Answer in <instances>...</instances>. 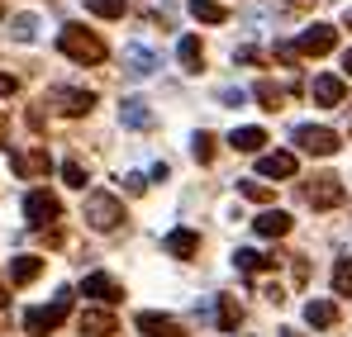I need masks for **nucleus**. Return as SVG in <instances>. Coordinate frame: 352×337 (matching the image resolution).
I'll return each instance as SVG.
<instances>
[{
  "mask_svg": "<svg viewBox=\"0 0 352 337\" xmlns=\"http://www.w3.org/2000/svg\"><path fill=\"white\" fill-rule=\"evenodd\" d=\"M238 323H243V304L234 294H219V333H238Z\"/></svg>",
  "mask_w": 352,
  "mask_h": 337,
  "instance_id": "nucleus-23",
  "label": "nucleus"
},
{
  "mask_svg": "<svg viewBox=\"0 0 352 337\" xmlns=\"http://www.w3.org/2000/svg\"><path fill=\"white\" fill-rule=\"evenodd\" d=\"M333 290H338V294H352V257H338V266H333Z\"/></svg>",
  "mask_w": 352,
  "mask_h": 337,
  "instance_id": "nucleus-30",
  "label": "nucleus"
},
{
  "mask_svg": "<svg viewBox=\"0 0 352 337\" xmlns=\"http://www.w3.org/2000/svg\"><path fill=\"white\" fill-rule=\"evenodd\" d=\"M124 190H129V195H143V190H148V176H143V171H129V176H124Z\"/></svg>",
  "mask_w": 352,
  "mask_h": 337,
  "instance_id": "nucleus-33",
  "label": "nucleus"
},
{
  "mask_svg": "<svg viewBox=\"0 0 352 337\" xmlns=\"http://www.w3.org/2000/svg\"><path fill=\"white\" fill-rule=\"evenodd\" d=\"M234 266H238V271H248V276H257V271H272V266H281V252H257V247H238V252H234Z\"/></svg>",
  "mask_w": 352,
  "mask_h": 337,
  "instance_id": "nucleus-9",
  "label": "nucleus"
},
{
  "mask_svg": "<svg viewBox=\"0 0 352 337\" xmlns=\"http://www.w3.org/2000/svg\"><path fill=\"white\" fill-rule=\"evenodd\" d=\"M10 34H14L19 43H34V38H38V19H34V14H14V19H10Z\"/></svg>",
  "mask_w": 352,
  "mask_h": 337,
  "instance_id": "nucleus-27",
  "label": "nucleus"
},
{
  "mask_svg": "<svg viewBox=\"0 0 352 337\" xmlns=\"http://www.w3.org/2000/svg\"><path fill=\"white\" fill-rule=\"evenodd\" d=\"M309 95H314L319 105H343V95H348V81H343V76H314Z\"/></svg>",
  "mask_w": 352,
  "mask_h": 337,
  "instance_id": "nucleus-17",
  "label": "nucleus"
},
{
  "mask_svg": "<svg viewBox=\"0 0 352 337\" xmlns=\"http://www.w3.org/2000/svg\"><path fill=\"white\" fill-rule=\"evenodd\" d=\"M10 167L19 171L24 181H34V176H43V171L53 167V162H48V152H43V148H29V152H10Z\"/></svg>",
  "mask_w": 352,
  "mask_h": 337,
  "instance_id": "nucleus-12",
  "label": "nucleus"
},
{
  "mask_svg": "<svg viewBox=\"0 0 352 337\" xmlns=\"http://www.w3.org/2000/svg\"><path fill=\"white\" fill-rule=\"evenodd\" d=\"M257 176H267V181L295 176V152H262V157H257Z\"/></svg>",
  "mask_w": 352,
  "mask_h": 337,
  "instance_id": "nucleus-11",
  "label": "nucleus"
},
{
  "mask_svg": "<svg viewBox=\"0 0 352 337\" xmlns=\"http://www.w3.org/2000/svg\"><path fill=\"white\" fill-rule=\"evenodd\" d=\"M81 294H91L96 304H119V299H124V290H119V285L110 281V276H100V271L81 281Z\"/></svg>",
  "mask_w": 352,
  "mask_h": 337,
  "instance_id": "nucleus-14",
  "label": "nucleus"
},
{
  "mask_svg": "<svg viewBox=\"0 0 352 337\" xmlns=\"http://www.w3.org/2000/svg\"><path fill=\"white\" fill-rule=\"evenodd\" d=\"M86 10H91V14H100V19H124V10H129V5H124V0H86Z\"/></svg>",
  "mask_w": 352,
  "mask_h": 337,
  "instance_id": "nucleus-29",
  "label": "nucleus"
},
{
  "mask_svg": "<svg viewBox=\"0 0 352 337\" xmlns=\"http://www.w3.org/2000/svg\"><path fill=\"white\" fill-rule=\"evenodd\" d=\"M53 105H58L62 114H72V119H81V114H91L96 95H91V91H76V86H58V91H53Z\"/></svg>",
  "mask_w": 352,
  "mask_h": 337,
  "instance_id": "nucleus-8",
  "label": "nucleus"
},
{
  "mask_svg": "<svg viewBox=\"0 0 352 337\" xmlns=\"http://www.w3.org/2000/svg\"><path fill=\"white\" fill-rule=\"evenodd\" d=\"M133 328H138V337H181L176 318H167V314H138Z\"/></svg>",
  "mask_w": 352,
  "mask_h": 337,
  "instance_id": "nucleus-15",
  "label": "nucleus"
},
{
  "mask_svg": "<svg viewBox=\"0 0 352 337\" xmlns=\"http://www.w3.org/2000/svg\"><path fill=\"white\" fill-rule=\"evenodd\" d=\"M43 276V257H14L10 262V281L14 285H29V281H38Z\"/></svg>",
  "mask_w": 352,
  "mask_h": 337,
  "instance_id": "nucleus-21",
  "label": "nucleus"
},
{
  "mask_svg": "<svg viewBox=\"0 0 352 337\" xmlns=\"http://www.w3.org/2000/svg\"><path fill=\"white\" fill-rule=\"evenodd\" d=\"M58 48L72 62H81V67H96V62H105V38L100 34H91V29H81V24H67L58 34Z\"/></svg>",
  "mask_w": 352,
  "mask_h": 337,
  "instance_id": "nucleus-1",
  "label": "nucleus"
},
{
  "mask_svg": "<svg viewBox=\"0 0 352 337\" xmlns=\"http://www.w3.org/2000/svg\"><path fill=\"white\" fill-rule=\"evenodd\" d=\"M333 43H338V29H333V24H309V29L295 38V53L324 57V53H333Z\"/></svg>",
  "mask_w": 352,
  "mask_h": 337,
  "instance_id": "nucleus-7",
  "label": "nucleus"
},
{
  "mask_svg": "<svg viewBox=\"0 0 352 337\" xmlns=\"http://www.w3.org/2000/svg\"><path fill=\"white\" fill-rule=\"evenodd\" d=\"M348 29H352V10H348Z\"/></svg>",
  "mask_w": 352,
  "mask_h": 337,
  "instance_id": "nucleus-39",
  "label": "nucleus"
},
{
  "mask_svg": "<svg viewBox=\"0 0 352 337\" xmlns=\"http://www.w3.org/2000/svg\"><path fill=\"white\" fill-rule=\"evenodd\" d=\"M252 95L262 100V110H281V105H286V91H281V86H272V81H257V86H252Z\"/></svg>",
  "mask_w": 352,
  "mask_h": 337,
  "instance_id": "nucleus-26",
  "label": "nucleus"
},
{
  "mask_svg": "<svg viewBox=\"0 0 352 337\" xmlns=\"http://www.w3.org/2000/svg\"><path fill=\"white\" fill-rule=\"evenodd\" d=\"M295 148L309 152V157H333V152H338V133H333V128L300 124V128H295Z\"/></svg>",
  "mask_w": 352,
  "mask_h": 337,
  "instance_id": "nucleus-6",
  "label": "nucleus"
},
{
  "mask_svg": "<svg viewBox=\"0 0 352 337\" xmlns=\"http://www.w3.org/2000/svg\"><path fill=\"white\" fill-rule=\"evenodd\" d=\"M124 71H129V76H138V81H143V76H153V71H157V53H153V48H143V43H129V48H124Z\"/></svg>",
  "mask_w": 352,
  "mask_h": 337,
  "instance_id": "nucleus-10",
  "label": "nucleus"
},
{
  "mask_svg": "<svg viewBox=\"0 0 352 337\" xmlns=\"http://www.w3.org/2000/svg\"><path fill=\"white\" fill-rule=\"evenodd\" d=\"M343 76H352V48L343 53Z\"/></svg>",
  "mask_w": 352,
  "mask_h": 337,
  "instance_id": "nucleus-37",
  "label": "nucleus"
},
{
  "mask_svg": "<svg viewBox=\"0 0 352 337\" xmlns=\"http://www.w3.org/2000/svg\"><path fill=\"white\" fill-rule=\"evenodd\" d=\"M343 200H348L343 176H314V181L305 185V205H314V209H338Z\"/></svg>",
  "mask_w": 352,
  "mask_h": 337,
  "instance_id": "nucleus-4",
  "label": "nucleus"
},
{
  "mask_svg": "<svg viewBox=\"0 0 352 337\" xmlns=\"http://www.w3.org/2000/svg\"><path fill=\"white\" fill-rule=\"evenodd\" d=\"M262 143H267L262 128H234V133H229V148H234V152H262Z\"/></svg>",
  "mask_w": 352,
  "mask_h": 337,
  "instance_id": "nucleus-22",
  "label": "nucleus"
},
{
  "mask_svg": "<svg viewBox=\"0 0 352 337\" xmlns=\"http://www.w3.org/2000/svg\"><path fill=\"white\" fill-rule=\"evenodd\" d=\"M14 91H19V81L14 76H0V95H14Z\"/></svg>",
  "mask_w": 352,
  "mask_h": 337,
  "instance_id": "nucleus-36",
  "label": "nucleus"
},
{
  "mask_svg": "<svg viewBox=\"0 0 352 337\" xmlns=\"http://www.w3.org/2000/svg\"><path fill=\"white\" fill-rule=\"evenodd\" d=\"M119 119H124V128H153V110H148V100H138V95H129V100L119 105Z\"/></svg>",
  "mask_w": 352,
  "mask_h": 337,
  "instance_id": "nucleus-19",
  "label": "nucleus"
},
{
  "mask_svg": "<svg viewBox=\"0 0 352 337\" xmlns=\"http://www.w3.org/2000/svg\"><path fill=\"white\" fill-rule=\"evenodd\" d=\"M76 328H81L86 337H115L119 333L115 314H105V309H86V314L76 318Z\"/></svg>",
  "mask_w": 352,
  "mask_h": 337,
  "instance_id": "nucleus-13",
  "label": "nucleus"
},
{
  "mask_svg": "<svg viewBox=\"0 0 352 337\" xmlns=\"http://www.w3.org/2000/svg\"><path fill=\"white\" fill-rule=\"evenodd\" d=\"M62 181H67L72 190H86V167H81V162H62Z\"/></svg>",
  "mask_w": 352,
  "mask_h": 337,
  "instance_id": "nucleus-31",
  "label": "nucleus"
},
{
  "mask_svg": "<svg viewBox=\"0 0 352 337\" xmlns=\"http://www.w3.org/2000/svg\"><path fill=\"white\" fill-rule=\"evenodd\" d=\"M190 14H195L200 24H224V19H229V10H224L219 0H190Z\"/></svg>",
  "mask_w": 352,
  "mask_h": 337,
  "instance_id": "nucleus-25",
  "label": "nucleus"
},
{
  "mask_svg": "<svg viewBox=\"0 0 352 337\" xmlns=\"http://www.w3.org/2000/svg\"><path fill=\"white\" fill-rule=\"evenodd\" d=\"M272 53H276V62H295V57H300V53H295V43H276Z\"/></svg>",
  "mask_w": 352,
  "mask_h": 337,
  "instance_id": "nucleus-35",
  "label": "nucleus"
},
{
  "mask_svg": "<svg viewBox=\"0 0 352 337\" xmlns=\"http://www.w3.org/2000/svg\"><path fill=\"white\" fill-rule=\"evenodd\" d=\"M24 219L34 228H53L62 219L58 195H53V190H29V195H24Z\"/></svg>",
  "mask_w": 352,
  "mask_h": 337,
  "instance_id": "nucleus-5",
  "label": "nucleus"
},
{
  "mask_svg": "<svg viewBox=\"0 0 352 337\" xmlns=\"http://www.w3.org/2000/svg\"><path fill=\"white\" fill-rule=\"evenodd\" d=\"M238 195H248V200H257V205H267V200H272V190H267L262 181H243V185H238Z\"/></svg>",
  "mask_w": 352,
  "mask_h": 337,
  "instance_id": "nucleus-32",
  "label": "nucleus"
},
{
  "mask_svg": "<svg viewBox=\"0 0 352 337\" xmlns=\"http://www.w3.org/2000/svg\"><path fill=\"white\" fill-rule=\"evenodd\" d=\"M291 214H286V209H267V214H257V219H252V228H257V237H286V233H291Z\"/></svg>",
  "mask_w": 352,
  "mask_h": 337,
  "instance_id": "nucleus-18",
  "label": "nucleus"
},
{
  "mask_svg": "<svg viewBox=\"0 0 352 337\" xmlns=\"http://www.w3.org/2000/svg\"><path fill=\"white\" fill-rule=\"evenodd\" d=\"M67 314H72V290H58V299H53V304H38V309H29V314H24V333H29V337L58 333L62 323H67Z\"/></svg>",
  "mask_w": 352,
  "mask_h": 337,
  "instance_id": "nucleus-2",
  "label": "nucleus"
},
{
  "mask_svg": "<svg viewBox=\"0 0 352 337\" xmlns=\"http://www.w3.org/2000/svg\"><path fill=\"white\" fill-rule=\"evenodd\" d=\"M176 57H181L186 71H200V67H205V48H200V38H181V43H176Z\"/></svg>",
  "mask_w": 352,
  "mask_h": 337,
  "instance_id": "nucleus-24",
  "label": "nucleus"
},
{
  "mask_svg": "<svg viewBox=\"0 0 352 337\" xmlns=\"http://www.w3.org/2000/svg\"><path fill=\"white\" fill-rule=\"evenodd\" d=\"M190 157H195L200 167H205V162H214V133H205V128H200V133L190 138Z\"/></svg>",
  "mask_w": 352,
  "mask_h": 337,
  "instance_id": "nucleus-28",
  "label": "nucleus"
},
{
  "mask_svg": "<svg viewBox=\"0 0 352 337\" xmlns=\"http://www.w3.org/2000/svg\"><path fill=\"white\" fill-rule=\"evenodd\" d=\"M214 100H219V105H243V100H248V91H234V86H224Z\"/></svg>",
  "mask_w": 352,
  "mask_h": 337,
  "instance_id": "nucleus-34",
  "label": "nucleus"
},
{
  "mask_svg": "<svg viewBox=\"0 0 352 337\" xmlns=\"http://www.w3.org/2000/svg\"><path fill=\"white\" fill-rule=\"evenodd\" d=\"M81 214H86V224L96 228V233H115L124 224V205H119V195H110V190H91L86 205H81Z\"/></svg>",
  "mask_w": 352,
  "mask_h": 337,
  "instance_id": "nucleus-3",
  "label": "nucleus"
},
{
  "mask_svg": "<svg viewBox=\"0 0 352 337\" xmlns=\"http://www.w3.org/2000/svg\"><path fill=\"white\" fill-rule=\"evenodd\" d=\"M305 318H309L314 328H333V323H338V304H333V299H309V304H305Z\"/></svg>",
  "mask_w": 352,
  "mask_h": 337,
  "instance_id": "nucleus-20",
  "label": "nucleus"
},
{
  "mask_svg": "<svg viewBox=\"0 0 352 337\" xmlns=\"http://www.w3.org/2000/svg\"><path fill=\"white\" fill-rule=\"evenodd\" d=\"M5 299H10V294H5V285H0V304H5Z\"/></svg>",
  "mask_w": 352,
  "mask_h": 337,
  "instance_id": "nucleus-38",
  "label": "nucleus"
},
{
  "mask_svg": "<svg viewBox=\"0 0 352 337\" xmlns=\"http://www.w3.org/2000/svg\"><path fill=\"white\" fill-rule=\"evenodd\" d=\"M281 337H295V333H281Z\"/></svg>",
  "mask_w": 352,
  "mask_h": 337,
  "instance_id": "nucleus-40",
  "label": "nucleus"
},
{
  "mask_svg": "<svg viewBox=\"0 0 352 337\" xmlns=\"http://www.w3.org/2000/svg\"><path fill=\"white\" fill-rule=\"evenodd\" d=\"M162 247H167V257H181V262H186V257L200 252V233H195V228H172Z\"/></svg>",
  "mask_w": 352,
  "mask_h": 337,
  "instance_id": "nucleus-16",
  "label": "nucleus"
}]
</instances>
